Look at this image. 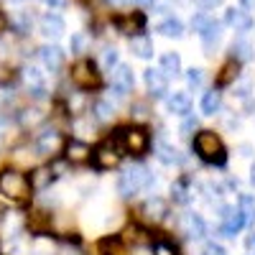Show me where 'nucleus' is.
Returning <instances> with one entry per match:
<instances>
[{
    "label": "nucleus",
    "mask_w": 255,
    "mask_h": 255,
    "mask_svg": "<svg viewBox=\"0 0 255 255\" xmlns=\"http://www.w3.org/2000/svg\"><path fill=\"white\" fill-rule=\"evenodd\" d=\"M148 186H153V174L148 171L143 163L125 166L123 174L118 176V194L125 197V199L135 197L138 191H143V189H148Z\"/></svg>",
    "instance_id": "f257e3e1"
},
{
    "label": "nucleus",
    "mask_w": 255,
    "mask_h": 255,
    "mask_svg": "<svg viewBox=\"0 0 255 255\" xmlns=\"http://www.w3.org/2000/svg\"><path fill=\"white\" fill-rule=\"evenodd\" d=\"M191 145H194V153L204 163H212V166H225L227 163V151H225V145H222V140L215 130H199Z\"/></svg>",
    "instance_id": "f03ea898"
},
{
    "label": "nucleus",
    "mask_w": 255,
    "mask_h": 255,
    "mask_svg": "<svg viewBox=\"0 0 255 255\" xmlns=\"http://www.w3.org/2000/svg\"><path fill=\"white\" fill-rule=\"evenodd\" d=\"M118 151H125L130 156H143L148 148H151V135H148L145 128H120L115 133V143Z\"/></svg>",
    "instance_id": "7ed1b4c3"
},
{
    "label": "nucleus",
    "mask_w": 255,
    "mask_h": 255,
    "mask_svg": "<svg viewBox=\"0 0 255 255\" xmlns=\"http://www.w3.org/2000/svg\"><path fill=\"white\" fill-rule=\"evenodd\" d=\"M0 194H3L5 199H10V202L23 204L31 197V184L20 171L5 168V171H0Z\"/></svg>",
    "instance_id": "20e7f679"
},
{
    "label": "nucleus",
    "mask_w": 255,
    "mask_h": 255,
    "mask_svg": "<svg viewBox=\"0 0 255 255\" xmlns=\"http://www.w3.org/2000/svg\"><path fill=\"white\" fill-rule=\"evenodd\" d=\"M72 82L79 90H97L102 82V77L97 72V64L92 59H79L72 67Z\"/></svg>",
    "instance_id": "39448f33"
},
{
    "label": "nucleus",
    "mask_w": 255,
    "mask_h": 255,
    "mask_svg": "<svg viewBox=\"0 0 255 255\" xmlns=\"http://www.w3.org/2000/svg\"><path fill=\"white\" fill-rule=\"evenodd\" d=\"M64 135L59 130H44L38 133L36 138V156H44V158H51V156H59L64 151Z\"/></svg>",
    "instance_id": "423d86ee"
},
{
    "label": "nucleus",
    "mask_w": 255,
    "mask_h": 255,
    "mask_svg": "<svg viewBox=\"0 0 255 255\" xmlns=\"http://www.w3.org/2000/svg\"><path fill=\"white\" fill-rule=\"evenodd\" d=\"M243 227H245V220L240 215V209H235V207H222L220 209V232L225 238H235Z\"/></svg>",
    "instance_id": "0eeeda50"
},
{
    "label": "nucleus",
    "mask_w": 255,
    "mask_h": 255,
    "mask_svg": "<svg viewBox=\"0 0 255 255\" xmlns=\"http://www.w3.org/2000/svg\"><path fill=\"white\" fill-rule=\"evenodd\" d=\"M143 82H145L148 95H151L153 100H163V97H166V92H168V77H166L161 69L148 67V69L143 72Z\"/></svg>",
    "instance_id": "6e6552de"
},
{
    "label": "nucleus",
    "mask_w": 255,
    "mask_h": 255,
    "mask_svg": "<svg viewBox=\"0 0 255 255\" xmlns=\"http://www.w3.org/2000/svg\"><path fill=\"white\" fill-rule=\"evenodd\" d=\"M140 215L145 222H153V225H161L166 217H168V202L163 197H151L140 204Z\"/></svg>",
    "instance_id": "1a4fd4ad"
},
{
    "label": "nucleus",
    "mask_w": 255,
    "mask_h": 255,
    "mask_svg": "<svg viewBox=\"0 0 255 255\" xmlns=\"http://www.w3.org/2000/svg\"><path fill=\"white\" fill-rule=\"evenodd\" d=\"M110 82H113V90L123 97V95H128V92H133V87H135V77H133V69L128 67V64H115L113 67V77H110Z\"/></svg>",
    "instance_id": "9d476101"
},
{
    "label": "nucleus",
    "mask_w": 255,
    "mask_h": 255,
    "mask_svg": "<svg viewBox=\"0 0 255 255\" xmlns=\"http://www.w3.org/2000/svg\"><path fill=\"white\" fill-rule=\"evenodd\" d=\"M38 59H41V64L46 67V72H51V74H56L61 67H64V49L61 46H56V44H46V46H41L38 49Z\"/></svg>",
    "instance_id": "9b49d317"
},
{
    "label": "nucleus",
    "mask_w": 255,
    "mask_h": 255,
    "mask_svg": "<svg viewBox=\"0 0 255 255\" xmlns=\"http://www.w3.org/2000/svg\"><path fill=\"white\" fill-rule=\"evenodd\" d=\"M64 156H67L69 163H87V161H92V148H90V143L72 138L64 143Z\"/></svg>",
    "instance_id": "f8f14e48"
},
{
    "label": "nucleus",
    "mask_w": 255,
    "mask_h": 255,
    "mask_svg": "<svg viewBox=\"0 0 255 255\" xmlns=\"http://www.w3.org/2000/svg\"><path fill=\"white\" fill-rule=\"evenodd\" d=\"M181 232L189 240H204L207 225H204V220L197 215V212H186V215L181 217Z\"/></svg>",
    "instance_id": "ddd939ff"
},
{
    "label": "nucleus",
    "mask_w": 255,
    "mask_h": 255,
    "mask_svg": "<svg viewBox=\"0 0 255 255\" xmlns=\"http://www.w3.org/2000/svg\"><path fill=\"white\" fill-rule=\"evenodd\" d=\"M92 161L97 168H102V171H108V168H115L120 163V153L115 145H100L97 151H92Z\"/></svg>",
    "instance_id": "4468645a"
},
{
    "label": "nucleus",
    "mask_w": 255,
    "mask_h": 255,
    "mask_svg": "<svg viewBox=\"0 0 255 255\" xmlns=\"http://www.w3.org/2000/svg\"><path fill=\"white\" fill-rule=\"evenodd\" d=\"M225 23L230 26V28H235V31H240V33H245V31H250L253 28V15L245 10V8H230L227 13H225Z\"/></svg>",
    "instance_id": "2eb2a0df"
},
{
    "label": "nucleus",
    "mask_w": 255,
    "mask_h": 255,
    "mask_svg": "<svg viewBox=\"0 0 255 255\" xmlns=\"http://www.w3.org/2000/svg\"><path fill=\"white\" fill-rule=\"evenodd\" d=\"M115 26H118V31L120 33H125V36H138L143 28H145V15L143 13H130V15H118L115 18Z\"/></svg>",
    "instance_id": "dca6fc26"
},
{
    "label": "nucleus",
    "mask_w": 255,
    "mask_h": 255,
    "mask_svg": "<svg viewBox=\"0 0 255 255\" xmlns=\"http://www.w3.org/2000/svg\"><path fill=\"white\" fill-rule=\"evenodd\" d=\"M23 82L33 97H44L46 95V77L44 72H38L36 67H26L23 69Z\"/></svg>",
    "instance_id": "f3484780"
},
{
    "label": "nucleus",
    "mask_w": 255,
    "mask_h": 255,
    "mask_svg": "<svg viewBox=\"0 0 255 255\" xmlns=\"http://www.w3.org/2000/svg\"><path fill=\"white\" fill-rule=\"evenodd\" d=\"M54 179H56V171H54L51 166H38V168H33L31 179H28L31 191H46V189L54 184Z\"/></svg>",
    "instance_id": "a211bd4d"
},
{
    "label": "nucleus",
    "mask_w": 255,
    "mask_h": 255,
    "mask_svg": "<svg viewBox=\"0 0 255 255\" xmlns=\"http://www.w3.org/2000/svg\"><path fill=\"white\" fill-rule=\"evenodd\" d=\"M156 158H158L163 166H181V163L186 161V156L179 151V148H174L171 143H166V140H161V143L156 145Z\"/></svg>",
    "instance_id": "6ab92c4d"
},
{
    "label": "nucleus",
    "mask_w": 255,
    "mask_h": 255,
    "mask_svg": "<svg viewBox=\"0 0 255 255\" xmlns=\"http://www.w3.org/2000/svg\"><path fill=\"white\" fill-rule=\"evenodd\" d=\"M120 240L128 243V245H133V248H148V245L153 243L151 235H148V230H143V227H138V225H128V227L123 230Z\"/></svg>",
    "instance_id": "aec40b11"
},
{
    "label": "nucleus",
    "mask_w": 255,
    "mask_h": 255,
    "mask_svg": "<svg viewBox=\"0 0 255 255\" xmlns=\"http://www.w3.org/2000/svg\"><path fill=\"white\" fill-rule=\"evenodd\" d=\"M38 26H41V33L49 36V38H59V36L64 33V28H67L64 18H61V15H56V13H46V15H41Z\"/></svg>",
    "instance_id": "412c9836"
},
{
    "label": "nucleus",
    "mask_w": 255,
    "mask_h": 255,
    "mask_svg": "<svg viewBox=\"0 0 255 255\" xmlns=\"http://www.w3.org/2000/svg\"><path fill=\"white\" fill-rule=\"evenodd\" d=\"M199 36H202V44H204L207 54H212V51L217 49L220 38H222V23H220V20H215V18H212V20H209V26H207V28H204Z\"/></svg>",
    "instance_id": "4be33fe9"
},
{
    "label": "nucleus",
    "mask_w": 255,
    "mask_h": 255,
    "mask_svg": "<svg viewBox=\"0 0 255 255\" xmlns=\"http://www.w3.org/2000/svg\"><path fill=\"white\" fill-rule=\"evenodd\" d=\"M166 108H168V113H174V115L184 118V115L191 113V100H189L186 92H174V95L166 97Z\"/></svg>",
    "instance_id": "5701e85b"
},
{
    "label": "nucleus",
    "mask_w": 255,
    "mask_h": 255,
    "mask_svg": "<svg viewBox=\"0 0 255 255\" xmlns=\"http://www.w3.org/2000/svg\"><path fill=\"white\" fill-rule=\"evenodd\" d=\"M28 230L33 232V235H46V232L51 230V215L44 209H36L31 212V217H28Z\"/></svg>",
    "instance_id": "b1692460"
},
{
    "label": "nucleus",
    "mask_w": 255,
    "mask_h": 255,
    "mask_svg": "<svg viewBox=\"0 0 255 255\" xmlns=\"http://www.w3.org/2000/svg\"><path fill=\"white\" fill-rule=\"evenodd\" d=\"M130 51H133L138 59H151V56H153V41L148 38L145 33L130 36Z\"/></svg>",
    "instance_id": "393cba45"
},
{
    "label": "nucleus",
    "mask_w": 255,
    "mask_h": 255,
    "mask_svg": "<svg viewBox=\"0 0 255 255\" xmlns=\"http://www.w3.org/2000/svg\"><path fill=\"white\" fill-rule=\"evenodd\" d=\"M240 77V61H235V59H230L225 67L220 69V74H217V90H222V87H230L232 82H235Z\"/></svg>",
    "instance_id": "a878e982"
},
{
    "label": "nucleus",
    "mask_w": 255,
    "mask_h": 255,
    "mask_svg": "<svg viewBox=\"0 0 255 255\" xmlns=\"http://www.w3.org/2000/svg\"><path fill=\"white\" fill-rule=\"evenodd\" d=\"M171 199L179 204H186L191 199V176H181L171 184Z\"/></svg>",
    "instance_id": "bb28decb"
},
{
    "label": "nucleus",
    "mask_w": 255,
    "mask_h": 255,
    "mask_svg": "<svg viewBox=\"0 0 255 255\" xmlns=\"http://www.w3.org/2000/svg\"><path fill=\"white\" fill-rule=\"evenodd\" d=\"M166 77H179L181 74V56L176 51H166L161 56V67H158Z\"/></svg>",
    "instance_id": "cd10ccee"
},
{
    "label": "nucleus",
    "mask_w": 255,
    "mask_h": 255,
    "mask_svg": "<svg viewBox=\"0 0 255 255\" xmlns=\"http://www.w3.org/2000/svg\"><path fill=\"white\" fill-rule=\"evenodd\" d=\"M222 110V92L220 90H209L202 97V113L204 115H217Z\"/></svg>",
    "instance_id": "c85d7f7f"
},
{
    "label": "nucleus",
    "mask_w": 255,
    "mask_h": 255,
    "mask_svg": "<svg viewBox=\"0 0 255 255\" xmlns=\"http://www.w3.org/2000/svg\"><path fill=\"white\" fill-rule=\"evenodd\" d=\"M230 51H232V59H235V61H250L253 59V44H250V41L248 38H235V41H232V46H230Z\"/></svg>",
    "instance_id": "c756f323"
},
{
    "label": "nucleus",
    "mask_w": 255,
    "mask_h": 255,
    "mask_svg": "<svg viewBox=\"0 0 255 255\" xmlns=\"http://www.w3.org/2000/svg\"><path fill=\"white\" fill-rule=\"evenodd\" d=\"M158 33L166 38H181L184 36V23L179 18H166L158 23Z\"/></svg>",
    "instance_id": "7c9ffc66"
},
{
    "label": "nucleus",
    "mask_w": 255,
    "mask_h": 255,
    "mask_svg": "<svg viewBox=\"0 0 255 255\" xmlns=\"http://www.w3.org/2000/svg\"><path fill=\"white\" fill-rule=\"evenodd\" d=\"M92 118H95L97 123H110V120L115 118L113 102H108V100H97V102L92 105Z\"/></svg>",
    "instance_id": "2f4dec72"
},
{
    "label": "nucleus",
    "mask_w": 255,
    "mask_h": 255,
    "mask_svg": "<svg viewBox=\"0 0 255 255\" xmlns=\"http://www.w3.org/2000/svg\"><path fill=\"white\" fill-rule=\"evenodd\" d=\"M28 255H56V248H54L51 238H46V235H36L33 243H31Z\"/></svg>",
    "instance_id": "473e14b6"
},
{
    "label": "nucleus",
    "mask_w": 255,
    "mask_h": 255,
    "mask_svg": "<svg viewBox=\"0 0 255 255\" xmlns=\"http://www.w3.org/2000/svg\"><path fill=\"white\" fill-rule=\"evenodd\" d=\"M238 209H240L245 225H253V222H255V197H253V194H240Z\"/></svg>",
    "instance_id": "72a5a7b5"
},
{
    "label": "nucleus",
    "mask_w": 255,
    "mask_h": 255,
    "mask_svg": "<svg viewBox=\"0 0 255 255\" xmlns=\"http://www.w3.org/2000/svg\"><path fill=\"white\" fill-rule=\"evenodd\" d=\"M199 130V120L194 118V115H184V120H181V125H179V133L184 135V138H191Z\"/></svg>",
    "instance_id": "f704fd0d"
},
{
    "label": "nucleus",
    "mask_w": 255,
    "mask_h": 255,
    "mask_svg": "<svg viewBox=\"0 0 255 255\" xmlns=\"http://www.w3.org/2000/svg\"><path fill=\"white\" fill-rule=\"evenodd\" d=\"M250 92H253V82L250 79H235V82H232V95H235V97L248 100Z\"/></svg>",
    "instance_id": "c9c22d12"
},
{
    "label": "nucleus",
    "mask_w": 255,
    "mask_h": 255,
    "mask_svg": "<svg viewBox=\"0 0 255 255\" xmlns=\"http://www.w3.org/2000/svg\"><path fill=\"white\" fill-rule=\"evenodd\" d=\"M130 115H133V120H138V123H145L148 118H151V108H148V102H133Z\"/></svg>",
    "instance_id": "e433bc0d"
},
{
    "label": "nucleus",
    "mask_w": 255,
    "mask_h": 255,
    "mask_svg": "<svg viewBox=\"0 0 255 255\" xmlns=\"http://www.w3.org/2000/svg\"><path fill=\"white\" fill-rule=\"evenodd\" d=\"M186 82H189V87H191V90H199L202 84H204V69L191 67V69L186 72Z\"/></svg>",
    "instance_id": "4c0bfd02"
},
{
    "label": "nucleus",
    "mask_w": 255,
    "mask_h": 255,
    "mask_svg": "<svg viewBox=\"0 0 255 255\" xmlns=\"http://www.w3.org/2000/svg\"><path fill=\"white\" fill-rule=\"evenodd\" d=\"M209 20H212V18H209L207 13H197L194 18H191V28H194L197 33H202V31L209 26Z\"/></svg>",
    "instance_id": "58836bf2"
},
{
    "label": "nucleus",
    "mask_w": 255,
    "mask_h": 255,
    "mask_svg": "<svg viewBox=\"0 0 255 255\" xmlns=\"http://www.w3.org/2000/svg\"><path fill=\"white\" fill-rule=\"evenodd\" d=\"M153 255H179V253H176V248H174L171 243L158 240V243L153 245Z\"/></svg>",
    "instance_id": "ea45409f"
},
{
    "label": "nucleus",
    "mask_w": 255,
    "mask_h": 255,
    "mask_svg": "<svg viewBox=\"0 0 255 255\" xmlns=\"http://www.w3.org/2000/svg\"><path fill=\"white\" fill-rule=\"evenodd\" d=\"M72 54H84V46H87V36L84 33H77V36H72Z\"/></svg>",
    "instance_id": "a19ab883"
},
{
    "label": "nucleus",
    "mask_w": 255,
    "mask_h": 255,
    "mask_svg": "<svg viewBox=\"0 0 255 255\" xmlns=\"http://www.w3.org/2000/svg\"><path fill=\"white\" fill-rule=\"evenodd\" d=\"M202 255H227V250H225L220 243H204Z\"/></svg>",
    "instance_id": "79ce46f5"
},
{
    "label": "nucleus",
    "mask_w": 255,
    "mask_h": 255,
    "mask_svg": "<svg viewBox=\"0 0 255 255\" xmlns=\"http://www.w3.org/2000/svg\"><path fill=\"white\" fill-rule=\"evenodd\" d=\"M102 64L108 69H113L115 64H118V49H105V54H102Z\"/></svg>",
    "instance_id": "37998d69"
},
{
    "label": "nucleus",
    "mask_w": 255,
    "mask_h": 255,
    "mask_svg": "<svg viewBox=\"0 0 255 255\" xmlns=\"http://www.w3.org/2000/svg\"><path fill=\"white\" fill-rule=\"evenodd\" d=\"M222 0H197V5L199 8H204V10H209V8H215V5H220Z\"/></svg>",
    "instance_id": "c03bdc74"
},
{
    "label": "nucleus",
    "mask_w": 255,
    "mask_h": 255,
    "mask_svg": "<svg viewBox=\"0 0 255 255\" xmlns=\"http://www.w3.org/2000/svg\"><path fill=\"white\" fill-rule=\"evenodd\" d=\"M245 248H248V253H250V255H255V232H253V235H248Z\"/></svg>",
    "instance_id": "a18cd8bd"
},
{
    "label": "nucleus",
    "mask_w": 255,
    "mask_h": 255,
    "mask_svg": "<svg viewBox=\"0 0 255 255\" xmlns=\"http://www.w3.org/2000/svg\"><path fill=\"white\" fill-rule=\"evenodd\" d=\"M5 31H8V15L0 10V33H5Z\"/></svg>",
    "instance_id": "49530a36"
},
{
    "label": "nucleus",
    "mask_w": 255,
    "mask_h": 255,
    "mask_svg": "<svg viewBox=\"0 0 255 255\" xmlns=\"http://www.w3.org/2000/svg\"><path fill=\"white\" fill-rule=\"evenodd\" d=\"M44 3L49 8H64V5H67V0H44Z\"/></svg>",
    "instance_id": "de8ad7c7"
},
{
    "label": "nucleus",
    "mask_w": 255,
    "mask_h": 255,
    "mask_svg": "<svg viewBox=\"0 0 255 255\" xmlns=\"http://www.w3.org/2000/svg\"><path fill=\"white\" fill-rule=\"evenodd\" d=\"M133 3H135V5H140V8H151V5L156 3V0H133Z\"/></svg>",
    "instance_id": "09e8293b"
},
{
    "label": "nucleus",
    "mask_w": 255,
    "mask_h": 255,
    "mask_svg": "<svg viewBox=\"0 0 255 255\" xmlns=\"http://www.w3.org/2000/svg\"><path fill=\"white\" fill-rule=\"evenodd\" d=\"M240 5H243L245 10H255V0H240Z\"/></svg>",
    "instance_id": "8fccbe9b"
},
{
    "label": "nucleus",
    "mask_w": 255,
    "mask_h": 255,
    "mask_svg": "<svg viewBox=\"0 0 255 255\" xmlns=\"http://www.w3.org/2000/svg\"><path fill=\"white\" fill-rule=\"evenodd\" d=\"M250 184H253V186H255V163H253V166H250Z\"/></svg>",
    "instance_id": "3c124183"
},
{
    "label": "nucleus",
    "mask_w": 255,
    "mask_h": 255,
    "mask_svg": "<svg viewBox=\"0 0 255 255\" xmlns=\"http://www.w3.org/2000/svg\"><path fill=\"white\" fill-rule=\"evenodd\" d=\"M110 3H113V5H123V3H125V0H110Z\"/></svg>",
    "instance_id": "603ef678"
},
{
    "label": "nucleus",
    "mask_w": 255,
    "mask_h": 255,
    "mask_svg": "<svg viewBox=\"0 0 255 255\" xmlns=\"http://www.w3.org/2000/svg\"><path fill=\"white\" fill-rule=\"evenodd\" d=\"M10 3H23V0H10Z\"/></svg>",
    "instance_id": "864d4df0"
}]
</instances>
